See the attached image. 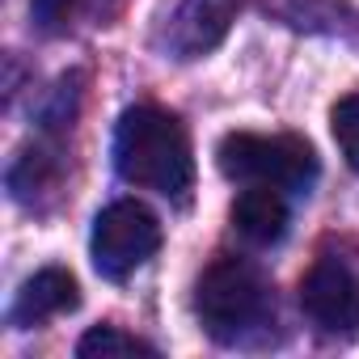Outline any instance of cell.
Wrapping results in <instances>:
<instances>
[{
    "mask_svg": "<svg viewBox=\"0 0 359 359\" xmlns=\"http://www.w3.org/2000/svg\"><path fill=\"white\" fill-rule=\"evenodd\" d=\"M51 177H55V156H51V152H43V148L22 152V161L9 169L13 199H18V203H34V195L51 187Z\"/></svg>",
    "mask_w": 359,
    "mask_h": 359,
    "instance_id": "obj_10",
    "label": "cell"
},
{
    "mask_svg": "<svg viewBox=\"0 0 359 359\" xmlns=\"http://www.w3.org/2000/svg\"><path fill=\"white\" fill-rule=\"evenodd\" d=\"M229 216H233V229L254 245H275L287 233V203H283L279 187H266V182H250L233 199Z\"/></svg>",
    "mask_w": 359,
    "mask_h": 359,
    "instance_id": "obj_8",
    "label": "cell"
},
{
    "mask_svg": "<svg viewBox=\"0 0 359 359\" xmlns=\"http://www.w3.org/2000/svg\"><path fill=\"white\" fill-rule=\"evenodd\" d=\"M220 173L233 182H266L279 191H304L317 177V152L300 135H250L233 131L216 148Z\"/></svg>",
    "mask_w": 359,
    "mask_h": 359,
    "instance_id": "obj_3",
    "label": "cell"
},
{
    "mask_svg": "<svg viewBox=\"0 0 359 359\" xmlns=\"http://www.w3.org/2000/svg\"><path fill=\"white\" fill-rule=\"evenodd\" d=\"M195 313L216 342H237L271 313V292L245 258H216L195 287Z\"/></svg>",
    "mask_w": 359,
    "mask_h": 359,
    "instance_id": "obj_2",
    "label": "cell"
},
{
    "mask_svg": "<svg viewBox=\"0 0 359 359\" xmlns=\"http://www.w3.org/2000/svg\"><path fill=\"white\" fill-rule=\"evenodd\" d=\"M300 309L304 317L334 338L359 334V279L338 258H317L300 279Z\"/></svg>",
    "mask_w": 359,
    "mask_h": 359,
    "instance_id": "obj_5",
    "label": "cell"
},
{
    "mask_svg": "<svg viewBox=\"0 0 359 359\" xmlns=\"http://www.w3.org/2000/svg\"><path fill=\"white\" fill-rule=\"evenodd\" d=\"M81 304V287H76V275L64 271V266H43L39 275H30L13 300V325L30 330V325H43L47 317H60V313H72Z\"/></svg>",
    "mask_w": 359,
    "mask_h": 359,
    "instance_id": "obj_7",
    "label": "cell"
},
{
    "mask_svg": "<svg viewBox=\"0 0 359 359\" xmlns=\"http://www.w3.org/2000/svg\"><path fill=\"white\" fill-rule=\"evenodd\" d=\"M330 131L338 140V152L346 156V165L359 173V93H346L334 102L330 110Z\"/></svg>",
    "mask_w": 359,
    "mask_h": 359,
    "instance_id": "obj_11",
    "label": "cell"
},
{
    "mask_svg": "<svg viewBox=\"0 0 359 359\" xmlns=\"http://www.w3.org/2000/svg\"><path fill=\"white\" fill-rule=\"evenodd\" d=\"M156 250H161V220L144 203L118 199V203L97 212V220H93V266L106 279L135 275Z\"/></svg>",
    "mask_w": 359,
    "mask_h": 359,
    "instance_id": "obj_4",
    "label": "cell"
},
{
    "mask_svg": "<svg viewBox=\"0 0 359 359\" xmlns=\"http://www.w3.org/2000/svg\"><path fill=\"white\" fill-rule=\"evenodd\" d=\"M76 355H81V359H127V355L156 359V346H152V342H140L135 334H123V330H114V325H93V330L76 342Z\"/></svg>",
    "mask_w": 359,
    "mask_h": 359,
    "instance_id": "obj_9",
    "label": "cell"
},
{
    "mask_svg": "<svg viewBox=\"0 0 359 359\" xmlns=\"http://www.w3.org/2000/svg\"><path fill=\"white\" fill-rule=\"evenodd\" d=\"M241 13V0H182L169 22V51L177 60H199L224 43Z\"/></svg>",
    "mask_w": 359,
    "mask_h": 359,
    "instance_id": "obj_6",
    "label": "cell"
},
{
    "mask_svg": "<svg viewBox=\"0 0 359 359\" xmlns=\"http://www.w3.org/2000/svg\"><path fill=\"white\" fill-rule=\"evenodd\" d=\"M114 169L123 182L182 203L195 187V152L182 118L161 106H131L114 127Z\"/></svg>",
    "mask_w": 359,
    "mask_h": 359,
    "instance_id": "obj_1",
    "label": "cell"
},
{
    "mask_svg": "<svg viewBox=\"0 0 359 359\" xmlns=\"http://www.w3.org/2000/svg\"><path fill=\"white\" fill-rule=\"evenodd\" d=\"M81 9V0H30V18L43 34H64Z\"/></svg>",
    "mask_w": 359,
    "mask_h": 359,
    "instance_id": "obj_12",
    "label": "cell"
}]
</instances>
